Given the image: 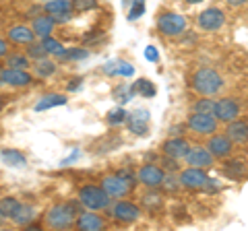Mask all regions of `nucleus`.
Listing matches in <instances>:
<instances>
[{"label": "nucleus", "instance_id": "obj_48", "mask_svg": "<svg viewBox=\"0 0 248 231\" xmlns=\"http://www.w3.org/2000/svg\"><path fill=\"white\" fill-rule=\"evenodd\" d=\"M4 223H6V217H4V215H2V213H0V227H2V225H4Z\"/></svg>", "mask_w": 248, "mask_h": 231}, {"label": "nucleus", "instance_id": "obj_30", "mask_svg": "<svg viewBox=\"0 0 248 231\" xmlns=\"http://www.w3.org/2000/svg\"><path fill=\"white\" fill-rule=\"evenodd\" d=\"M42 43H44L46 52H48V54H52V56H58V58H60L62 54L66 52V48H64V45H62V43L56 40V37H52V35L44 37V40H42Z\"/></svg>", "mask_w": 248, "mask_h": 231}, {"label": "nucleus", "instance_id": "obj_15", "mask_svg": "<svg viewBox=\"0 0 248 231\" xmlns=\"http://www.w3.org/2000/svg\"><path fill=\"white\" fill-rule=\"evenodd\" d=\"M184 163L186 165H192V167H203L209 169L215 163V157L211 155V151L205 149V147H192L184 157Z\"/></svg>", "mask_w": 248, "mask_h": 231}, {"label": "nucleus", "instance_id": "obj_26", "mask_svg": "<svg viewBox=\"0 0 248 231\" xmlns=\"http://www.w3.org/2000/svg\"><path fill=\"white\" fill-rule=\"evenodd\" d=\"M4 64L9 68H23V71H27V68L31 66V58L27 56V54H6Z\"/></svg>", "mask_w": 248, "mask_h": 231}, {"label": "nucleus", "instance_id": "obj_4", "mask_svg": "<svg viewBox=\"0 0 248 231\" xmlns=\"http://www.w3.org/2000/svg\"><path fill=\"white\" fill-rule=\"evenodd\" d=\"M155 25L164 37H180L186 31V19L176 11H161L155 19Z\"/></svg>", "mask_w": 248, "mask_h": 231}, {"label": "nucleus", "instance_id": "obj_25", "mask_svg": "<svg viewBox=\"0 0 248 231\" xmlns=\"http://www.w3.org/2000/svg\"><path fill=\"white\" fill-rule=\"evenodd\" d=\"M66 103V97L64 95H58V93H50L42 97L40 101L35 103V112H44V110H50V107H56V105H64Z\"/></svg>", "mask_w": 248, "mask_h": 231}, {"label": "nucleus", "instance_id": "obj_34", "mask_svg": "<svg viewBox=\"0 0 248 231\" xmlns=\"http://www.w3.org/2000/svg\"><path fill=\"white\" fill-rule=\"evenodd\" d=\"M190 110H192V112H201V114H213L215 101H213L211 97H203V95H201L197 101L190 105Z\"/></svg>", "mask_w": 248, "mask_h": 231}, {"label": "nucleus", "instance_id": "obj_6", "mask_svg": "<svg viewBox=\"0 0 248 231\" xmlns=\"http://www.w3.org/2000/svg\"><path fill=\"white\" fill-rule=\"evenodd\" d=\"M186 126L197 136H211L217 132V128H219V120H217L213 114L192 112V114H188V118H186Z\"/></svg>", "mask_w": 248, "mask_h": 231}, {"label": "nucleus", "instance_id": "obj_19", "mask_svg": "<svg viewBox=\"0 0 248 231\" xmlns=\"http://www.w3.org/2000/svg\"><path fill=\"white\" fill-rule=\"evenodd\" d=\"M6 37H9V42L17 43V45H27L31 42H35V33L33 29L27 27V25H13L9 31H6Z\"/></svg>", "mask_w": 248, "mask_h": 231}, {"label": "nucleus", "instance_id": "obj_24", "mask_svg": "<svg viewBox=\"0 0 248 231\" xmlns=\"http://www.w3.org/2000/svg\"><path fill=\"white\" fill-rule=\"evenodd\" d=\"M223 173L228 175L232 180H240L244 178L248 173V169L244 165V161H238V159H232V161H226V165H223Z\"/></svg>", "mask_w": 248, "mask_h": 231}, {"label": "nucleus", "instance_id": "obj_7", "mask_svg": "<svg viewBox=\"0 0 248 231\" xmlns=\"http://www.w3.org/2000/svg\"><path fill=\"white\" fill-rule=\"evenodd\" d=\"M223 25H226V13L217 6H209L197 14V27L201 31H219Z\"/></svg>", "mask_w": 248, "mask_h": 231}, {"label": "nucleus", "instance_id": "obj_38", "mask_svg": "<svg viewBox=\"0 0 248 231\" xmlns=\"http://www.w3.org/2000/svg\"><path fill=\"white\" fill-rule=\"evenodd\" d=\"M143 13H145V0H133V6L128 11V21L139 19Z\"/></svg>", "mask_w": 248, "mask_h": 231}, {"label": "nucleus", "instance_id": "obj_10", "mask_svg": "<svg viewBox=\"0 0 248 231\" xmlns=\"http://www.w3.org/2000/svg\"><path fill=\"white\" fill-rule=\"evenodd\" d=\"M178 180H180V186L186 190H199L205 186V182L209 180V175L205 173L203 167H184L180 173H178Z\"/></svg>", "mask_w": 248, "mask_h": 231}, {"label": "nucleus", "instance_id": "obj_39", "mask_svg": "<svg viewBox=\"0 0 248 231\" xmlns=\"http://www.w3.org/2000/svg\"><path fill=\"white\" fill-rule=\"evenodd\" d=\"M161 167H164L168 173H176L178 169H180V163H178V159H172V157L164 155V159H161Z\"/></svg>", "mask_w": 248, "mask_h": 231}, {"label": "nucleus", "instance_id": "obj_12", "mask_svg": "<svg viewBox=\"0 0 248 231\" xmlns=\"http://www.w3.org/2000/svg\"><path fill=\"white\" fill-rule=\"evenodd\" d=\"M205 147L211 151V155H213L215 159H228V157L232 155V151H234L236 144L230 141L226 132H223V134L215 132V134L209 136V141H207Z\"/></svg>", "mask_w": 248, "mask_h": 231}, {"label": "nucleus", "instance_id": "obj_31", "mask_svg": "<svg viewBox=\"0 0 248 231\" xmlns=\"http://www.w3.org/2000/svg\"><path fill=\"white\" fill-rule=\"evenodd\" d=\"M87 56H89V50H85V48H68L60 56V60L62 62H79V60H85Z\"/></svg>", "mask_w": 248, "mask_h": 231}, {"label": "nucleus", "instance_id": "obj_41", "mask_svg": "<svg viewBox=\"0 0 248 231\" xmlns=\"http://www.w3.org/2000/svg\"><path fill=\"white\" fill-rule=\"evenodd\" d=\"M52 17H54V21H56V25H64V23L73 21V17H75V9H71V11H62V13H58V14H52Z\"/></svg>", "mask_w": 248, "mask_h": 231}, {"label": "nucleus", "instance_id": "obj_2", "mask_svg": "<svg viewBox=\"0 0 248 231\" xmlns=\"http://www.w3.org/2000/svg\"><path fill=\"white\" fill-rule=\"evenodd\" d=\"M81 202L77 200H66V202H58L48 209L46 213V225L50 229H71L75 227V221L81 213Z\"/></svg>", "mask_w": 248, "mask_h": 231}, {"label": "nucleus", "instance_id": "obj_21", "mask_svg": "<svg viewBox=\"0 0 248 231\" xmlns=\"http://www.w3.org/2000/svg\"><path fill=\"white\" fill-rule=\"evenodd\" d=\"M37 217V213H35V206H31V204H25V202H21V206L17 209V213L13 215V223L15 225H19V227H27L31 221H33Z\"/></svg>", "mask_w": 248, "mask_h": 231}, {"label": "nucleus", "instance_id": "obj_11", "mask_svg": "<svg viewBox=\"0 0 248 231\" xmlns=\"http://www.w3.org/2000/svg\"><path fill=\"white\" fill-rule=\"evenodd\" d=\"M213 116L223 124H228L232 120H238L240 118V103L236 99L232 97H221L215 101V110H213Z\"/></svg>", "mask_w": 248, "mask_h": 231}, {"label": "nucleus", "instance_id": "obj_22", "mask_svg": "<svg viewBox=\"0 0 248 231\" xmlns=\"http://www.w3.org/2000/svg\"><path fill=\"white\" fill-rule=\"evenodd\" d=\"M56 71H58V66L50 58L35 60V64H33V76H40V79H50V76L56 74Z\"/></svg>", "mask_w": 248, "mask_h": 231}, {"label": "nucleus", "instance_id": "obj_29", "mask_svg": "<svg viewBox=\"0 0 248 231\" xmlns=\"http://www.w3.org/2000/svg\"><path fill=\"white\" fill-rule=\"evenodd\" d=\"M71 9H73L71 0H50V2L44 4V13L48 14H58L62 11H71Z\"/></svg>", "mask_w": 248, "mask_h": 231}, {"label": "nucleus", "instance_id": "obj_5", "mask_svg": "<svg viewBox=\"0 0 248 231\" xmlns=\"http://www.w3.org/2000/svg\"><path fill=\"white\" fill-rule=\"evenodd\" d=\"M108 213H110V217L116 221V223H124V225H128V223H135L141 219V206L135 204V202H130V200L126 198H118V200H114L112 206L108 209Z\"/></svg>", "mask_w": 248, "mask_h": 231}, {"label": "nucleus", "instance_id": "obj_35", "mask_svg": "<svg viewBox=\"0 0 248 231\" xmlns=\"http://www.w3.org/2000/svg\"><path fill=\"white\" fill-rule=\"evenodd\" d=\"M108 124L110 126H122L124 122L128 120V112L124 110V107H116V110H112L110 114H108Z\"/></svg>", "mask_w": 248, "mask_h": 231}, {"label": "nucleus", "instance_id": "obj_37", "mask_svg": "<svg viewBox=\"0 0 248 231\" xmlns=\"http://www.w3.org/2000/svg\"><path fill=\"white\" fill-rule=\"evenodd\" d=\"M178 186H180V180H178V175H174V173H166V178H164V182H161V186H159V188H164L166 192H176Z\"/></svg>", "mask_w": 248, "mask_h": 231}, {"label": "nucleus", "instance_id": "obj_16", "mask_svg": "<svg viewBox=\"0 0 248 231\" xmlns=\"http://www.w3.org/2000/svg\"><path fill=\"white\" fill-rule=\"evenodd\" d=\"M2 76H4V85H9V87H29L31 83H33V74L23 71V68H2Z\"/></svg>", "mask_w": 248, "mask_h": 231}, {"label": "nucleus", "instance_id": "obj_14", "mask_svg": "<svg viewBox=\"0 0 248 231\" xmlns=\"http://www.w3.org/2000/svg\"><path fill=\"white\" fill-rule=\"evenodd\" d=\"M75 227L79 229V231H99V229L106 227V219L99 217L95 211L85 209V211L79 213V217H77Z\"/></svg>", "mask_w": 248, "mask_h": 231}, {"label": "nucleus", "instance_id": "obj_32", "mask_svg": "<svg viewBox=\"0 0 248 231\" xmlns=\"http://www.w3.org/2000/svg\"><path fill=\"white\" fill-rule=\"evenodd\" d=\"M25 54H27L31 60H42V58L48 56V52H46L42 40H40V42H31V43H27V45H25Z\"/></svg>", "mask_w": 248, "mask_h": 231}, {"label": "nucleus", "instance_id": "obj_1", "mask_svg": "<svg viewBox=\"0 0 248 231\" xmlns=\"http://www.w3.org/2000/svg\"><path fill=\"white\" fill-rule=\"evenodd\" d=\"M188 85H190V89L195 91L197 95L211 97V95L221 93V89H223V85H226V81H223V76L217 72L215 68L201 66V68H197V71L190 74Z\"/></svg>", "mask_w": 248, "mask_h": 231}, {"label": "nucleus", "instance_id": "obj_40", "mask_svg": "<svg viewBox=\"0 0 248 231\" xmlns=\"http://www.w3.org/2000/svg\"><path fill=\"white\" fill-rule=\"evenodd\" d=\"M133 91L135 89H128V87H124V85H118V87L114 89V97L118 99V101H128V99H130L128 95L133 93Z\"/></svg>", "mask_w": 248, "mask_h": 231}, {"label": "nucleus", "instance_id": "obj_36", "mask_svg": "<svg viewBox=\"0 0 248 231\" xmlns=\"http://www.w3.org/2000/svg\"><path fill=\"white\" fill-rule=\"evenodd\" d=\"M75 13H89L97 9V0H71Z\"/></svg>", "mask_w": 248, "mask_h": 231}, {"label": "nucleus", "instance_id": "obj_18", "mask_svg": "<svg viewBox=\"0 0 248 231\" xmlns=\"http://www.w3.org/2000/svg\"><path fill=\"white\" fill-rule=\"evenodd\" d=\"M31 29H33V33L37 35V40H44V37L54 33L56 21H54L52 14H37V17H33V21H31Z\"/></svg>", "mask_w": 248, "mask_h": 231}, {"label": "nucleus", "instance_id": "obj_33", "mask_svg": "<svg viewBox=\"0 0 248 231\" xmlns=\"http://www.w3.org/2000/svg\"><path fill=\"white\" fill-rule=\"evenodd\" d=\"M133 89H135L141 97H153L155 93H157V87H155V85H153L149 79H141V81H137Z\"/></svg>", "mask_w": 248, "mask_h": 231}, {"label": "nucleus", "instance_id": "obj_23", "mask_svg": "<svg viewBox=\"0 0 248 231\" xmlns=\"http://www.w3.org/2000/svg\"><path fill=\"white\" fill-rule=\"evenodd\" d=\"M0 159H2V163L11 165V167H25L27 165V157L23 155L21 151H15V149H2L0 151Z\"/></svg>", "mask_w": 248, "mask_h": 231}, {"label": "nucleus", "instance_id": "obj_28", "mask_svg": "<svg viewBox=\"0 0 248 231\" xmlns=\"http://www.w3.org/2000/svg\"><path fill=\"white\" fill-rule=\"evenodd\" d=\"M141 202H143V209H147V211H157L159 206H161V202H164V196L157 194V192H151V188H149V192L143 194Z\"/></svg>", "mask_w": 248, "mask_h": 231}, {"label": "nucleus", "instance_id": "obj_49", "mask_svg": "<svg viewBox=\"0 0 248 231\" xmlns=\"http://www.w3.org/2000/svg\"><path fill=\"white\" fill-rule=\"evenodd\" d=\"M0 85H4V76H2V68H0Z\"/></svg>", "mask_w": 248, "mask_h": 231}, {"label": "nucleus", "instance_id": "obj_20", "mask_svg": "<svg viewBox=\"0 0 248 231\" xmlns=\"http://www.w3.org/2000/svg\"><path fill=\"white\" fill-rule=\"evenodd\" d=\"M147 122H149V116H147V112H133V114H128L126 126H128V130L133 134L147 136V134H149V126H147Z\"/></svg>", "mask_w": 248, "mask_h": 231}, {"label": "nucleus", "instance_id": "obj_9", "mask_svg": "<svg viewBox=\"0 0 248 231\" xmlns=\"http://www.w3.org/2000/svg\"><path fill=\"white\" fill-rule=\"evenodd\" d=\"M164 178H166V169L161 165H153V163H145L137 172V182H141L145 188H151V190L159 188Z\"/></svg>", "mask_w": 248, "mask_h": 231}, {"label": "nucleus", "instance_id": "obj_47", "mask_svg": "<svg viewBox=\"0 0 248 231\" xmlns=\"http://www.w3.org/2000/svg\"><path fill=\"white\" fill-rule=\"evenodd\" d=\"M186 4H201V2H205V0H184Z\"/></svg>", "mask_w": 248, "mask_h": 231}, {"label": "nucleus", "instance_id": "obj_43", "mask_svg": "<svg viewBox=\"0 0 248 231\" xmlns=\"http://www.w3.org/2000/svg\"><path fill=\"white\" fill-rule=\"evenodd\" d=\"M230 9H240V6H244V4H248V0H223Z\"/></svg>", "mask_w": 248, "mask_h": 231}, {"label": "nucleus", "instance_id": "obj_45", "mask_svg": "<svg viewBox=\"0 0 248 231\" xmlns=\"http://www.w3.org/2000/svg\"><path fill=\"white\" fill-rule=\"evenodd\" d=\"M182 132H186L184 126H172V130H170V136H180Z\"/></svg>", "mask_w": 248, "mask_h": 231}, {"label": "nucleus", "instance_id": "obj_8", "mask_svg": "<svg viewBox=\"0 0 248 231\" xmlns=\"http://www.w3.org/2000/svg\"><path fill=\"white\" fill-rule=\"evenodd\" d=\"M99 186H102L114 200L126 198L130 194V190H133V184H130L126 178H122L120 173H116V175H104L102 182H99Z\"/></svg>", "mask_w": 248, "mask_h": 231}, {"label": "nucleus", "instance_id": "obj_3", "mask_svg": "<svg viewBox=\"0 0 248 231\" xmlns=\"http://www.w3.org/2000/svg\"><path fill=\"white\" fill-rule=\"evenodd\" d=\"M77 198L83 204V209H89V211H108L114 200L102 186H93V184L81 186L79 192H77Z\"/></svg>", "mask_w": 248, "mask_h": 231}, {"label": "nucleus", "instance_id": "obj_27", "mask_svg": "<svg viewBox=\"0 0 248 231\" xmlns=\"http://www.w3.org/2000/svg\"><path fill=\"white\" fill-rule=\"evenodd\" d=\"M19 206H21V200L15 198V196H2L0 198V213H2L6 219H13V215L17 213Z\"/></svg>", "mask_w": 248, "mask_h": 231}, {"label": "nucleus", "instance_id": "obj_50", "mask_svg": "<svg viewBox=\"0 0 248 231\" xmlns=\"http://www.w3.org/2000/svg\"><path fill=\"white\" fill-rule=\"evenodd\" d=\"M2 107H4V101H2V97H0V112H2Z\"/></svg>", "mask_w": 248, "mask_h": 231}, {"label": "nucleus", "instance_id": "obj_17", "mask_svg": "<svg viewBox=\"0 0 248 231\" xmlns=\"http://www.w3.org/2000/svg\"><path fill=\"white\" fill-rule=\"evenodd\" d=\"M226 134H228V138L232 143L238 144V147L248 144V122H244V120H232V122H228Z\"/></svg>", "mask_w": 248, "mask_h": 231}, {"label": "nucleus", "instance_id": "obj_44", "mask_svg": "<svg viewBox=\"0 0 248 231\" xmlns=\"http://www.w3.org/2000/svg\"><path fill=\"white\" fill-rule=\"evenodd\" d=\"M6 54H9V43H6L2 37H0V58H4Z\"/></svg>", "mask_w": 248, "mask_h": 231}, {"label": "nucleus", "instance_id": "obj_46", "mask_svg": "<svg viewBox=\"0 0 248 231\" xmlns=\"http://www.w3.org/2000/svg\"><path fill=\"white\" fill-rule=\"evenodd\" d=\"M147 58H149V60H157V54H155L153 48H147Z\"/></svg>", "mask_w": 248, "mask_h": 231}, {"label": "nucleus", "instance_id": "obj_13", "mask_svg": "<svg viewBox=\"0 0 248 231\" xmlns=\"http://www.w3.org/2000/svg\"><path fill=\"white\" fill-rule=\"evenodd\" d=\"M188 151H190V144L182 136H170L168 141H164V144H161V153H164L166 157H172L178 161L184 159Z\"/></svg>", "mask_w": 248, "mask_h": 231}, {"label": "nucleus", "instance_id": "obj_42", "mask_svg": "<svg viewBox=\"0 0 248 231\" xmlns=\"http://www.w3.org/2000/svg\"><path fill=\"white\" fill-rule=\"evenodd\" d=\"M203 190L207 192V196L209 194H217V192H221V184L217 182L215 178H209L207 182H205V186H203Z\"/></svg>", "mask_w": 248, "mask_h": 231}]
</instances>
